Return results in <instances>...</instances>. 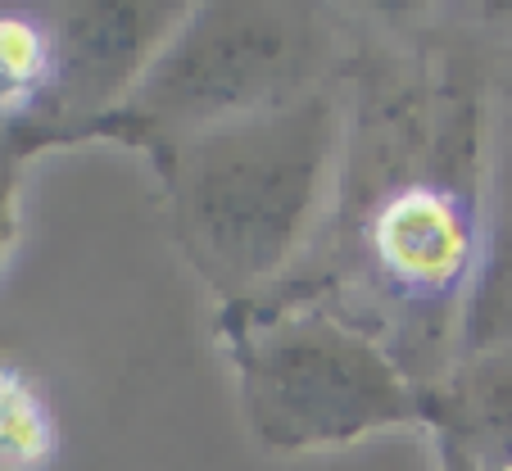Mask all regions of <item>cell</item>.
<instances>
[{"label":"cell","mask_w":512,"mask_h":471,"mask_svg":"<svg viewBox=\"0 0 512 471\" xmlns=\"http://www.w3.org/2000/svg\"><path fill=\"white\" fill-rule=\"evenodd\" d=\"M327 64V23L304 5H200L100 127L164 150L309 96Z\"/></svg>","instance_id":"obj_4"},{"label":"cell","mask_w":512,"mask_h":471,"mask_svg":"<svg viewBox=\"0 0 512 471\" xmlns=\"http://www.w3.org/2000/svg\"><path fill=\"white\" fill-rule=\"evenodd\" d=\"M232 358L250 435L268 453L340 449L426 417L413 376L322 299L236 304Z\"/></svg>","instance_id":"obj_3"},{"label":"cell","mask_w":512,"mask_h":471,"mask_svg":"<svg viewBox=\"0 0 512 471\" xmlns=\"http://www.w3.org/2000/svg\"><path fill=\"white\" fill-rule=\"evenodd\" d=\"M59 87V37L32 19H0V100H28Z\"/></svg>","instance_id":"obj_9"},{"label":"cell","mask_w":512,"mask_h":471,"mask_svg":"<svg viewBox=\"0 0 512 471\" xmlns=\"http://www.w3.org/2000/svg\"><path fill=\"white\" fill-rule=\"evenodd\" d=\"M435 471H485V467L476 462V453L467 449L454 431L440 426V440H435Z\"/></svg>","instance_id":"obj_10"},{"label":"cell","mask_w":512,"mask_h":471,"mask_svg":"<svg viewBox=\"0 0 512 471\" xmlns=\"http://www.w3.org/2000/svg\"><path fill=\"white\" fill-rule=\"evenodd\" d=\"M186 23L182 5H82L59 32V87L91 123L114 114Z\"/></svg>","instance_id":"obj_5"},{"label":"cell","mask_w":512,"mask_h":471,"mask_svg":"<svg viewBox=\"0 0 512 471\" xmlns=\"http://www.w3.org/2000/svg\"><path fill=\"white\" fill-rule=\"evenodd\" d=\"M426 413L454 431L485 471H512V349H476Z\"/></svg>","instance_id":"obj_6"},{"label":"cell","mask_w":512,"mask_h":471,"mask_svg":"<svg viewBox=\"0 0 512 471\" xmlns=\"http://www.w3.org/2000/svg\"><path fill=\"white\" fill-rule=\"evenodd\" d=\"M50 444H55V426L23 376L0 372V467L32 471L46 462Z\"/></svg>","instance_id":"obj_8"},{"label":"cell","mask_w":512,"mask_h":471,"mask_svg":"<svg viewBox=\"0 0 512 471\" xmlns=\"http://www.w3.org/2000/svg\"><path fill=\"white\" fill-rule=\"evenodd\" d=\"M467 345L476 349H512V182H503L499 209L490 227V250L481 259L472 313H467Z\"/></svg>","instance_id":"obj_7"},{"label":"cell","mask_w":512,"mask_h":471,"mask_svg":"<svg viewBox=\"0 0 512 471\" xmlns=\"http://www.w3.org/2000/svg\"><path fill=\"white\" fill-rule=\"evenodd\" d=\"M368 132L336 213V277L322 304L368 331L408 376L440 372L481 277V100L390 82L358 118Z\"/></svg>","instance_id":"obj_1"},{"label":"cell","mask_w":512,"mask_h":471,"mask_svg":"<svg viewBox=\"0 0 512 471\" xmlns=\"http://www.w3.org/2000/svg\"><path fill=\"white\" fill-rule=\"evenodd\" d=\"M336 145V96L318 87L281 109L155 150L177 241L232 308L272 295L318 236Z\"/></svg>","instance_id":"obj_2"}]
</instances>
